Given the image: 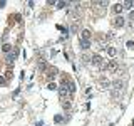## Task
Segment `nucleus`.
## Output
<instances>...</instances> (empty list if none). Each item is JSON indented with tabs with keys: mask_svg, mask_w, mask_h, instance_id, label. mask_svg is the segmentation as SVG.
Wrapping results in <instances>:
<instances>
[{
	"mask_svg": "<svg viewBox=\"0 0 134 126\" xmlns=\"http://www.w3.org/2000/svg\"><path fill=\"white\" fill-rule=\"evenodd\" d=\"M61 104H62V108H64V109H70V108H72L70 99H67V101H65V99H61Z\"/></svg>",
	"mask_w": 134,
	"mask_h": 126,
	"instance_id": "7",
	"label": "nucleus"
},
{
	"mask_svg": "<svg viewBox=\"0 0 134 126\" xmlns=\"http://www.w3.org/2000/svg\"><path fill=\"white\" fill-rule=\"evenodd\" d=\"M65 5H67V4H65V2H59V4H57V8H64Z\"/></svg>",
	"mask_w": 134,
	"mask_h": 126,
	"instance_id": "16",
	"label": "nucleus"
},
{
	"mask_svg": "<svg viewBox=\"0 0 134 126\" xmlns=\"http://www.w3.org/2000/svg\"><path fill=\"white\" fill-rule=\"evenodd\" d=\"M39 67H40V69L44 71L45 67H47V66H45V61H39Z\"/></svg>",
	"mask_w": 134,
	"mask_h": 126,
	"instance_id": "15",
	"label": "nucleus"
},
{
	"mask_svg": "<svg viewBox=\"0 0 134 126\" xmlns=\"http://www.w3.org/2000/svg\"><path fill=\"white\" fill-rule=\"evenodd\" d=\"M99 86H101L102 89H106V87H111V82L107 81L106 77H101V79H99Z\"/></svg>",
	"mask_w": 134,
	"mask_h": 126,
	"instance_id": "6",
	"label": "nucleus"
},
{
	"mask_svg": "<svg viewBox=\"0 0 134 126\" xmlns=\"http://www.w3.org/2000/svg\"><path fill=\"white\" fill-rule=\"evenodd\" d=\"M79 45H81L82 51H87L91 47V41H87V39H79Z\"/></svg>",
	"mask_w": 134,
	"mask_h": 126,
	"instance_id": "3",
	"label": "nucleus"
},
{
	"mask_svg": "<svg viewBox=\"0 0 134 126\" xmlns=\"http://www.w3.org/2000/svg\"><path fill=\"white\" fill-rule=\"evenodd\" d=\"M129 19H131V20H132V22H134V10H132V12H131V14H129Z\"/></svg>",
	"mask_w": 134,
	"mask_h": 126,
	"instance_id": "18",
	"label": "nucleus"
},
{
	"mask_svg": "<svg viewBox=\"0 0 134 126\" xmlns=\"http://www.w3.org/2000/svg\"><path fill=\"white\" fill-rule=\"evenodd\" d=\"M57 72H59V71H57L55 67H50V69H49V76H50V77H52V76H55Z\"/></svg>",
	"mask_w": 134,
	"mask_h": 126,
	"instance_id": "12",
	"label": "nucleus"
},
{
	"mask_svg": "<svg viewBox=\"0 0 134 126\" xmlns=\"http://www.w3.org/2000/svg\"><path fill=\"white\" fill-rule=\"evenodd\" d=\"M132 126H134V119H132Z\"/></svg>",
	"mask_w": 134,
	"mask_h": 126,
	"instance_id": "20",
	"label": "nucleus"
},
{
	"mask_svg": "<svg viewBox=\"0 0 134 126\" xmlns=\"http://www.w3.org/2000/svg\"><path fill=\"white\" fill-rule=\"evenodd\" d=\"M107 54H109L111 57H116V54H117V51L114 49V47H107Z\"/></svg>",
	"mask_w": 134,
	"mask_h": 126,
	"instance_id": "10",
	"label": "nucleus"
},
{
	"mask_svg": "<svg viewBox=\"0 0 134 126\" xmlns=\"http://www.w3.org/2000/svg\"><path fill=\"white\" fill-rule=\"evenodd\" d=\"M62 121H64V118H62V114H55V116H54V123H57V124H61Z\"/></svg>",
	"mask_w": 134,
	"mask_h": 126,
	"instance_id": "9",
	"label": "nucleus"
},
{
	"mask_svg": "<svg viewBox=\"0 0 134 126\" xmlns=\"http://www.w3.org/2000/svg\"><path fill=\"white\" fill-rule=\"evenodd\" d=\"M104 69H107L109 72H116V71H117V62L116 61L107 62V64H104Z\"/></svg>",
	"mask_w": 134,
	"mask_h": 126,
	"instance_id": "2",
	"label": "nucleus"
},
{
	"mask_svg": "<svg viewBox=\"0 0 134 126\" xmlns=\"http://www.w3.org/2000/svg\"><path fill=\"white\" fill-rule=\"evenodd\" d=\"M0 86H7V81H4V77L0 76Z\"/></svg>",
	"mask_w": 134,
	"mask_h": 126,
	"instance_id": "17",
	"label": "nucleus"
},
{
	"mask_svg": "<svg viewBox=\"0 0 134 126\" xmlns=\"http://www.w3.org/2000/svg\"><path fill=\"white\" fill-rule=\"evenodd\" d=\"M132 7V2H124L122 4V8H131Z\"/></svg>",
	"mask_w": 134,
	"mask_h": 126,
	"instance_id": "14",
	"label": "nucleus"
},
{
	"mask_svg": "<svg viewBox=\"0 0 134 126\" xmlns=\"http://www.w3.org/2000/svg\"><path fill=\"white\" fill-rule=\"evenodd\" d=\"M81 39H87V41H89V39H91V30L84 29V30L81 32Z\"/></svg>",
	"mask_w": 134,
	"mask_h": 126,
	"instance_id": "8",
	"label": "nucleus"
},
{
	"mask_svg": "<svg viewBox=\"0 0 134 126\" xmlns=\"http://www.w3.org/2000/svg\"><path fill=\"white\" fill-rule=\"evenodd\" d=\"M42 124H44V121H42V119H40V121H37V123H35V126H42Z\"/></svg>",
	"mask_w": 134,
	"mask_h": 126,
	"instance_id": "19",
	"label": "nucleus"
},
{
	"mask_svg": "<svg viewBox=\"0 0 134 126\" xmlns=\"http://www.w3.org/2000/svg\"><path fill=\"white\" fill-rule=\"evenodd\" d=\"M91 62H92V66H96V67H101V69H104V61H102L101 56H92V59H91Z\"/></svg>",
	"mask_w": 134,
	"mask_h": 126,
	"instance_id": "1",
	"label": "nucleus"
},
{
	"mask_svg": "<svg viewBox=\"0 0 134 126\" xmlns=\"http://www.w3.org/2000/svg\"><path fill=\"white\" fill-rule=\"evenodd\" d=\"M122 10H124V8H122V4H114V5H112V12L116 14V17L121 15Z\"/></svg>",
	"mask_w": 134,
	"mask_h": 126,
	"instance_id": "4",
	"label": "nucleus"
},
{
	"mask_svg": "<svg viewBox=\"0 0 134 126\" xmlns=\"http://www.w3.org/2000/svg\"><path fill=\"white\" fill-rule=\"evenodd\" d=\"M47 87H49L50 91H55V89H57V86H55V82H49V86H47Z\"/></svg>",
	"mask_w": 134,
	"mask_h": 126,
	"instance_id": "13",
	"label": "nucleus"
},
{
	"mask_svg": "<svg viewBox=\"0 0 134 126\" xmlns=\"http://www.w3.org/2000/svg\"><path fill=\"white\" fill-rule=\"evenodd\" d=\"M2 51H4L5 54H8V51H12V45H8V44H4V45H2Z\"/></svg>",
	"mask_w": 134,
	"mask_h": 126,
	"instance_id": "11",
	"label": "nucleus"
},
{
	"mask_svg": "<svg viewBox=\"0 0 134 126\" xmlns=\"http://www.w3.org/2000/svg\"><path fill=\"white\" fill-rule=\"evenodd\" d=\"M112 24H114V27H122V25H124V19H122L121 15H117L112 20Z\"/></svg>",
	"mask_w": 134,
	"mask_h": 126,
	"instance_id": "5",
	"label": "nucleus"
}]
</instances>
